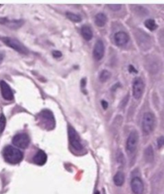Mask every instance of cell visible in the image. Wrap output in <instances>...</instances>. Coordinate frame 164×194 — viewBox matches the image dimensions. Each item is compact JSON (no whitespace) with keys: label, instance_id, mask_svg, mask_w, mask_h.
Segmentation results:
<instances>
[{"label":"cell","instance_id":"cell-1","mask_svg":"<svg viewBox=\"0 0 164 194\" xmlns=\"http://www.w3.org/2000/svg\"><path fill=\"white\" fill-rule=\"evenodd\" d=\"M3 158L7 163L11 164H16L20 163L23 159V154L18 148L12 147V146H7L5 147L2 151Z\"/></svg>","mask_w":164,"mask_h":194},{"label":"cell","instance_id":"cell-2","mask_svg":"<svg viewBox=\"0 0 164 194\" xmlns=\"http://www.w3.org/2000/svg\"><path fill=\"white\" fill-rule=\"evenodd\" d=\"M1 39L6 45L11 48L18 53H21V54H27L28 53V49L20 41H18V39L11 38V37H2Z\"/></svg>","mask_w":164,"mask_h":194},{"label":"cell","instance_id":"cell-3","mask_svg":"<svg viewBox=\"0 0 164 194\" xmlns=\"http://www.w3.org/2000/svg\"><path fill=\"white\" fill-rule=\"evenodd\" d=\"M155 119L154 114L150 112L144 114L143 121H142V128L145 134H149L153 131L155 128Z\"/></svg>","mask_w":164,"mask_h":194},{"label":"cell","instance_id":"cell-4","mask_svg":"<svg viewBox=\"0 0 164 194\" xmlns=\"http://www.w3.org/2000/svg\"><path fill=\"white\" fill-rule=\"evenodd\" d=\"M39 119L40 124L43 125L47 129H52L55 127V118L50 111H42L39 114Z\"/></svg>","mask_w":164,"mask_h":194},{"label":"cell","instance_id":"cell-5","mask_svg":"<svg viewBox=\"0 0 164 194\" xmlns=\"http://www.w3.org/2000/svg\"><path fill=\"white\" fill-rule=\"evenodd\" d=\"M68 136L69 141H70V143L74 149L77 151L82 150L83 147H82V144L81 143V140H80L79 135L78 134L76 131L71 126H69L68 127Z\"/></svg>","mask_w":164,"mask_h":194},{"label":"cell","instance_id":"cell-6","mask_svg":"<svg viewBox=\"0 0 164 194\" xmlns=\"http://www.w3.org/2000/svg\"><path fill=\"white\" fill-rule=\"evenodd\" d=\"M12 143L17 148L26 149L30 144V138L28 136V134L25 133H20L14 135L12 139Z\"/></svg>","mask_w":164,"mask_h":194},{"label":"cell","instance_id":"cell-7","mask_svg":"<svg viewBox=\"0 0 164 194\" xmlns=\"http://www.w3.org/2000/svg\"><path fill=\"white\" fill-rule=\"evenodd\" d=\"M139 143V134L136 131H133L130 133L127 140V150L130 154H133L138 147Z\"/></svg>","mask_w":164,"mask_h":194},{"label":"cell","instance_id":"cell-8","mask_svg":"<svg viewBox=\"0 0 164 194\" xmlns=\"http://www.w3.org/2000/svg\"><path fill=\"white\" fill-rule=\"evenodd\" d=\"M144 89H145V84H144L143 81L140 77H136L133 81V97L137 100L141 98V97L143 94Z\"/></svg>","mask_w":164,"mask_h":194},{"label":"cell","instance_id":"cell-9","mask_svg":"<svg viewBox=\"0 0 164 194\" xmlns=\"http://www.w3.org/2000/svg\"><path fill=\"white\" fill-rule=\"evenodd\" d=\"M105 53V46L103 42L101 39H98L96 42L93 49V57L97 61L103 59Z\"/></svg>","mask_w":164,"mask_h":194},{"label":"cell","instance_id":"cell-10","mask_svg":"<svg viewBox=\"0 0 164 194\" xmlns=\"http://www.w3.org/2000/svg\"><path fill=\"white\" fill-rule=\"evenodd\" d=\"M0 90L2 97L7 101H12L14 99V94L10 86L4 81H0Z\"/></svg>","mask_w":164,"mask_h":194},{"label":"cell","instance_id":"cell-11","mask_svg":"<svg viewBox=\"0 0 164 194\" xmlns=\"http://www.w3.org/2000/svg\"><path fill=\"white\" fill-rule=\"evenodd\" d=\"M130 187L134 194H143L144 191V185L143 180L139 177H134L130 182Z\"/></svg>","mask_w":164,"mask_h":194},{"label":"cell","instance_id":"cell-12","mask_svg":"<svg viewBox=\"0 0 164 194\" xmlns=\"http://www.w3.org/2000/svg\"><path fill=\"white\" fill-rule=\"evenodd\" d=\"M114 39L117 46H124L127 44L129 41V36L127 33L124 32H118L114 34Z\"/></svg>","mask_w":164,"mask_h":194},{"label":"cell","instance_id":"cell-13","mask_svg":"<svg viewBox=\"0 0 164 194\" xmlns=\"http://www.w3.org/2000/svg\"><path fill=\"white\" fill-rule=\"evenodd\" d=\"M0 23L7 26L10 28L17 29L22 27L24 22L23 20H9L7 18H0Z\"/></svg>","mask_w":164,"mask_h":194},{"label":"cell","instance_id":"cell-14","mask_svg":"<svg viewBox=\"0 0 164 194\" xmlns=\"http://www.w3.org/2000/svg\"><path fill=\"white\" fill-rule=\"evenodd\" d=\"M47 154L42 150L38 151V152L33 157V161H34V164L39 165V166L44 165L47 162Z\"/></svg>","mask_w":164,"mask_h":194},{"label":"cell","instance_id":"cell-15","mask_svg":"<svg viewBox=\"0 0 164 194\" xmlns=\"http://www.w3.org/2000/svg\"><path fill=\"white\" fill-rule=\"evenodd\" d=\"M107 17L104 13H98V14L96 15L95 17V24L98 26V27H99V28L103 27V26L107 23Z\"/></svg>","mask_w":164,"mask_h":194},{"label":"cell","instance_id":"cell-16","mask_svg":"<svg viewBox=\"0 0 164 194\" xmlns=\"http://www.w3.org/2000/svg\"><path fill=\"white\" fill-rule=\"evenodd\" d=\"M81 34H82V37L84 38L86 40H91L93 37V32H92V30L91 29L90 27L88 26H82V28H81Z\"/></svg>","mask_w":164,"mask_h":194},{"label":"cell","instance_id":"cell-17","mask_svg":"<svg viewBox=\"0 0 164 194\" xmlns=\"http://www.w3.org/2000/svg\"><path fill=\"white\" fill-rule=\"evenodd\" d=\"M114 183L117 186H122L124 183V180H125V176L124 174L122 172H118L114 176Z\"/></svg>","mask_w":164,"mask_h":194},{"label":"cell","instance_id":"cell-18","mask_svg":"<svg viewBox=\"0 0 164 194\" xmlns=\"http://www.w3.org/2000/svg\"><path fill=\"white\" fill-rule=\"evenodd\" d=\"M99 77V81H100L101 82H106V81H108L110 79V77H111V73L106 70H102L100 73H99V77Z\"/></svg>","mask_w":164,"mask_h":194},{"label":"cell","instance_id":"cell-19","mask_svg":"<svg viewBox=\"0 0 164 194\" xmlns=\"http://www.w3.org/2000/svg\"><path fill=\"white\" fill-rule=\"evenodd\" d=\"M144 25L146 26V28L150 31H154L157 28V24L155 23V21L151 19H146L144 23Z\"/></svg>","mask_w":164,"mask_h":194},{"label":"cell","instance_id":"cell-20","mask_svg":"<svg viewBox=\"0 0 164 194\" xmlns=\"http://www.w3.org/2000/svg\"><path fill=\"white\" fill-rule=\"evenodd\" d=\"M66 17H67L70 20L74 22V23H79L80 21L82 20V18H81L79 15L72 13V12H66Z\"/></svg>","mask_w":164,"mask_h":194},{"label":"cell","instance_id":"cell-21","mask_svg":"<svg viewBox=\"0 0 164 194\" xmlns=\"http://www.w3.org/2000/svg\"><path fill=\"white\" fill-rule=\"evenodd\" d=\"M144 154H145V157H146L147 161H152L153 158H154V152H153L152 147H150H150H148V148H146Z\"/></svg>","mask_w":164,"mask_h":194},{"label":"cell","instance_id":"cell-22","mask_svg":"<svg viewBox=\"0 0 164 194\" xmlns=\"http://www.w3.org/2000/svg\"><path fill=\"white\" fill-rule=\"evenodd\" d=\"M6 123H7V119L3 114L0 115V134H2L6 127Z\"/></svg>","mask_w":164,"mask_h":194},{"label":"cell","instance_id":"cell-23","mask_svg":"<svg viewBox=\"0 0 164 194\" xmlns=\"http://www.w3.org/2000/svg\"><path fill=\"white\" fill-rule=\"evenodd\" d=\"M107 7H109L111 11H114V12H116V11H119L121 8L120 4H108Z\"/></svg>","mask_w":164,"mask_h":194},{"label":"cell","instance_id":"cell-24","mask_svg":"<svg viewBox=\"0 0 164 194\" xmlns=\"http://www.w3.org/2000/svg\"><path fill=\"white\" fill-rule=\"evenodd\" d=\"M163 143H164V139H163V136H161L159 137L157 140V144H158V147L159 148H161L163 146Z\"/></svg>","mask_w":164,"mask_h":194},{"label":"cell","instance_id":"cell-25","mask_svg":"<svg viewBox=\"0 0 164 194\" xmlns=\"http://www.w3.org/2000/svg\"><path fill=\"white\" fill-rule=\"evenodd\" d=\"M53 56L55 58H59L62 56V53L59 51H54L53 52Z\"/></svg>","mask_w":164,"mask_h":194},{"label":"cell","instance_id":"cell-26","mask_svg":"<svg viewBox=\"0 0 164 194\" xmlns=\"http://www.w3.org/2000/svg\"><path fill=\"white\" fill-rule=\"evenodd\" d=\"M101 103H102V106H103V108L104 109V110H107V107H108V103H107V102H106L105 100H103V101L101 102Z\"/></svg>","mask_w":164,"mask_h":194},{"label":"cell","instance_id":"cell-27","mask_svg":"<svg viewBox=\"0 0 164 194\" xmlns=\"http://www.w3.org/2000/svg\"><path fill=\"white\" fill-rule=\"evenodd\" d=\"M129 71H130V72L134 71V73H137V71L135 70H134V66H132V65H130V66H129Z\"/></svg>","mask_w":164,"mask_h":194},{"label":"cell","instance_id":"cell-28","mask_svg":"<svg viewBox=\"0 0 164 194\" xmlns=\"http://www.w3.org/2000/svg\"><path fill=\"white\" fill-rule=\"evenodd\" d=\"M95 194H100V192H96Z\"/></svg>","mask_w":164,"mask_h":194}]
</instances>
